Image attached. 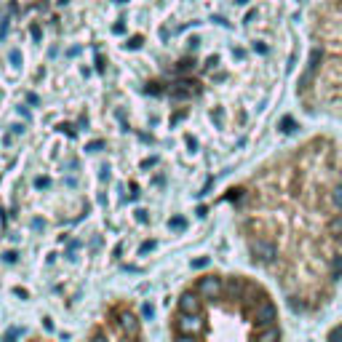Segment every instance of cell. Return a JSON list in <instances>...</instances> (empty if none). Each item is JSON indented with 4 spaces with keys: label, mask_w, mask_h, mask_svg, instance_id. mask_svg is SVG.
<instances>
[{
    "label": "cell",
    "mask_w": 342,
    "mask_h": 342,
    "mask_svg": "<svg viewBox=\"0 0 342 342\" xmlns=\"http://www.w3.org/2000/svg\"><path fill=\"white\" fill-rule=\"evenodd\" d=\"M139 46H142V38H131V40H128V48L131 51H136Z\"/></svg>",
    "instance_id": "3"
},
{
    "label": "cell",
    "mask_w": 342,
    "mask_h": 342,
    "mask_svg": "<svg viewBox=\"0 0 342 342\" xmlns=\"http://www.w3.org/2000/svg\"><path fill=\"white\" fill-rule=\"evenodd\" d=\"M112 30H115V32H118V35H123V32H126V24H115Z\"/></svg>",
    "instance_id": "6"
},
{
    "label": "cell",
    "mask_w": 342,
    "mask_h": 342,
    "mask_svg": "<svg viewBox=\"0 0 342 342\" xmlns=\"http://www.w3.org/2000/svg\"><path fill=\"white\" fill-rule=\"evenodd\" d=\"M168 342H286L281 300L256 273H200L171 308Z\"/></svg>",
    "instance_id": "2"
},
{
    "label": "cell",
    "mask_w": 342,
    "mask_h": 342,
    "mask_svg": "<svg viewBox=\"0 0 342 342\" xmlns=\"http://www.w3.org/2000/svg\"><path fill=\"white\" fill-rule=\"evenodd\" d=\"M11 62H14V64H22V54L19 51H11Z\"/></svg>",
    "instance_id": "5"
},
{
    "label": "cell",
    "mask_w": 342,
    "mask_h": 342,
    "mask_svg": "<svg viewBox=\"0 0 342 342\" xmlns=\"http://www.w3.org/2000/svg\"><path fill=\"white\" fill-rule=\"evenodd\" d=\"M246 262L294 316L316 318L342 286V176L308 160L278 166L232 190Z\"/></svg>",
    "instance_id": "1"
},
{
    "label": "cell",
    "mask_w": 342,
    "mask_h": 342,
    "mask_svg": "<svg viewBox=\"0 0 342 342\" xmlns=\"http://www.w3.org/2000/svg\"><path fill=\"white\" fill-rule=\"evenodd\" d=\"M6 32H8V19H3V22H0V40L6 38Z\"/></svg>",
    "instance_id": "4"
},
{
    "label": "cell",
    "mask_w": 342,
    "mask_h": 342,
    "mask_svg": "<svg viewBox=\"0 0 342 342\" xmlns=\"http://www.w3.org/2000/svg\"><path fill=\"white\" fill-rule=\"evenodd\" d=\"M118 3H128V0H118Z\"/></svg>",
    "instance_id": "7"
}]
</instances>
